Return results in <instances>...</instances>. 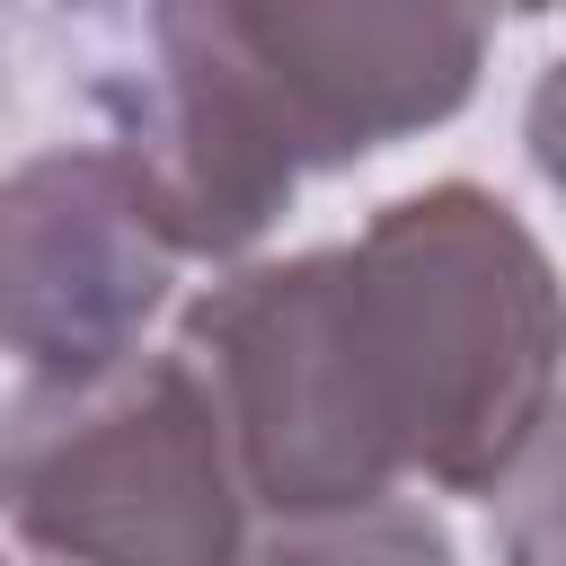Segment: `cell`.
<instances>
[{
    "instance_id": "6da1fadb",
    "label": "cell",
    "mask_w": 566,
    "mask_h": 566,
    "mask_svg": "<svg viewBox=\"0 0 566 566\" xmlns=\"http://www.w3.org/2000/svg\"><path fill=\"white\" fill-rule=\"evenodd\" d=\"M248 513L380 504L407 478L548 504L557 274L531 221L469 186H416L354 239L230 265L186 318Z\"/></svg>"
},
{
    "instance_id": "7a4b0ae2",
    "label": "cell",
    "mask_w": 566,
    "mask_h": 566,
    "mask_svg": "<svg viewBox=\"0 0 566 566\" xmlns=\"http://www.w3.org/2000/svg\"><path fill=\"white\" fill-rule=\"evenodd\" d=\"M142 62L97 80L177 256H248L301 177L451 124L486 71L478 9L389 0H177L133 18Z\"/></svg>"
},
{
    "instance_id": "3957f363",
    "label": "cell",
    "mask_w": 566,
    "mask_h": 566,
    "mask_svg": "<svg viewBox=\"0 0 566 566\" xmlns=\"http://www.w3.org/2000/svg\"><path fill=\"white\" fill-rule=\"evenodd\" d=\"M0 522L44 566H239L248 486L203 371L124 354L0 407Z\"/></svg>"
},
{
    "instance_id": "277c9868",
    "label": "cell",
    "mask_w": 566,
    "mask_h": 566,
    "mask_svg": "<svg viewBox=\"0 0 566 566\" xmlns=\"http://www.w3.org/2000/svg\"><path fill=\"white\" fill-rule=\"evenodd\" d=\"M177 265L186 256L124 150L53 142L0 177V354L35 380L142 354Z\"/></svg>"
},
{
    "instance_id": "5b68a950",
    "label": "cell",
    "mask_w": 566,
    "mask_h": 566,
    "mask_svg": "<svg viewBox=\"0 0 566 566\" xmlns=\"http://www.w3.org/2000/svg\"><path fill=\"white\" fill-rule=\"evenodd\" d=\"M239 566H460V548L424 504L380 495V504L248 522V557Z\"/></svg>"
}]
</instances>
